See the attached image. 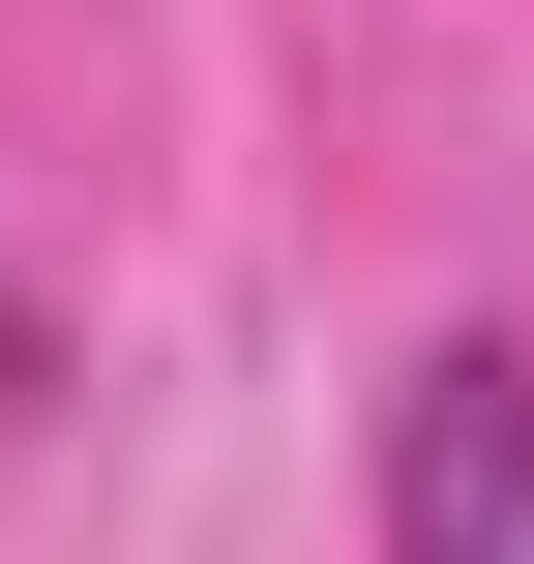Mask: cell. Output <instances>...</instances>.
<instances>
[{"label": "cell", "mask_w": 534, "mask_h": 564, "mask_svg": "<svg viewBox=\"0 0 534 564\" xmlns=\"http://www.w3.org/2000/svg\"><path fill=\"white\" fill-rule=\"evenodd\" d=\"M386 564H534V357L446 327L416 416H386Z\"/></svg>", "instance_id": "obj_1"}]
</instances>
